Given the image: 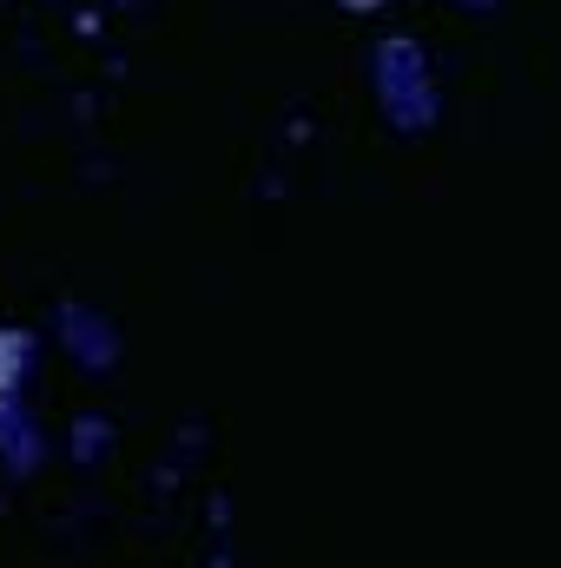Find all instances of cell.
<instances>
[{
  "label": "cell",
  "instance_id": "7",
  "mask_svg": "<svg viewBox=\"0 0 561 568\" xmlns=\"http://www.w3.org/2000/svg\"><path fill=\"white\" fill-rule=\"evenodd\" d=\"M337 7H350V13H384L390 0H337Z\"/></svg>",
  "mask_w": 561,
  "mask_h": 568
},
{
  "label": "cell",
  "instance_id": "5",
  "mask_svg": "<svg viewBox=\"0 0 561 568\" xmlns=\"http://www.w3.org/2000/svg\"><path fill=\"white\" fill-rule=\"evenodd\" d=\"M113 449V424L106 417H80L73 424V463H100Z\"/></svg>",
  "mask_w": 561,
  "mask_h": 568
},
{
  "label": "cell",
  "instance_id": "3",
  "mask_svg": "<svg viewBox=\"0 0 561 568\" xmlns=\"http://www.w3.org/2000/svg\"><path fill=\"white\" fill-rule=\"evenodd\" d=\"M40 463H47L40 417L27 410V397H20V390H0V469H7L13 483H27Z\"/></svg>",
  "mask_w": 561,
  "mask_h": 568
},
{
  "label": "cell",
  "instance_id": "2",
  "mask_svg": "<svg viewBox=\"0 0 561 568\" xmlns=\"http://www.w3.org/2000/svg\"><path fill=\"white\" fill-rule=\"evenodd\" d=\"M53 337H60V351H67L86 377H106V371L120 364V351H126L120 324H113L100 304H86V297H60V304H53Z\"/></svg>",
  "mask_w": 561,
  "mask_h": 568
},
{
  "label": "cell",
  "instance_id": "1",
  "mask_svg": "<svg viewBox=\"0 0 561 568\" xmlns=\"http://www.w3.org/2000/svg\"><path fill=\"white\" fill-rule=\"evenodd\" d=\"M370 93H377V106H384V120L397 133H436V120H442L429 47H422L417 33H384L370 47Z\"/></svg>",
  "mask_w": 561,
  "mask_h": 568
},
{
  "label": "cell",
  "instance_id": "6",
  "mask_svg": "<svg viewBox=\"0 0 561 568\" xmlns=\"http://www.w3.org/2000/svg\"><path fill=\"white\" fill-rule=\"evenodd\" d=\"M449 7H462V13H482V20H489V13H496L502 0H449Z\"/></svg>",
  "mask_w": 561,
  "mask_h": 568
},
{
  "label": "cell",
  "instance_id": "4",
  "mask_svg": "<svg viewBox=\"0 0 561 568\" xmlns=\"http://www.w3.org/2000/svg\"><path fill=\"white\" fill-rule=\"evenodd\" d=\"M27 364H33V331L0 324V390H20L27 384Z\"/></svg>",
  "mask_w": 561,
  "mask_h": 568
}]
</instances>
